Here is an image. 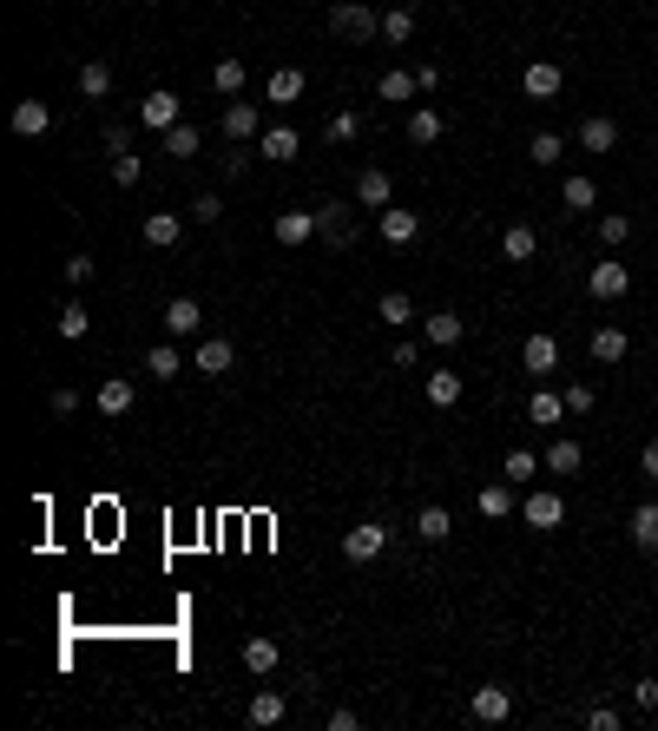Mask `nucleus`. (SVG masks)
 <instances>
[{"mask_svg":"<svg viewBox=\"0 0 658 731\" xmlns=\"http://www.w3.org/2000/svg\"><path fill=\"white\" fill-rule=\"evenodd\" d=\"M580 145L593 152V159H606L612 145H619V126H612L606 112H593V119H580Z\"/></svg>","mask_w":658,"mask_h":731,"instance_id":"aec40b11","label":"nucleus"},{"mask_svg":"<svg viewBox=\"0 0 658 731\" xmlns=\"http://www.w3.org/2000/svg\"><path fill=\"white\" fill-rule=\"evenodd\" d=\"M408 33H415V7H389V14H382V40H389V47H402Z\"/></svg>","mask_w":658,"mask_h":731,"instance_id":"79ce46f5","label":"nucleus"},{"mask_svg":"<svg viewBox=\"0 0 658 731\" xmlns=\"http://www.w3.org/2000/svg\"><path fill=\"white\" fill-rule=\"evenodd\" d=\"M389 363H395V369H415V363H422V343H415V336H408V343H395Z\"/></svg>","mask_w":658,"mask_h":731,"instance_id":"864d4df0","label":"nucleus"},{"mask_svg":"<svg viewBox=\"0 0 658 731\" xmlns=\"http://www.w3.org/2000/svg\"><path fill=\"white\" fill-rule=\"evenodd\" d=\"M53 415H79V389H53Z\"/></svg>","mask_w":658,"mask_h":731,"instance_id":"6e6d98bb","label":"nucleus"},{"mask_svg":"<svg viewBox=\"0 0 658 731\" xmlns=\"http://www.w3.org/2000/svg\"><path fill=\"white\" fill-rule=\"evenodd\" d=\"M389 198H395V185H389V172H382V165L356 172V205L362 211H389Z\"/></svg>","mask_w":658,"mask_h":731,"instance_id":"f8f14e48","label":"nucleus"},{"mask_svg":"<svg viewBox=\"0 0 658 731\" xmlns=\"http://www.w3.org/2000/svg\"><path fill=\"white\" fill-rule=\"evenodd\" d=\"M139 178H145V159H139V152H119V159H112V185H139Z\"/></svg>","mask_w":658,"mask_h":731,"instance_id":"c03bdc74","label":"nucleus"},{"mask_svg":"<svg viewBox=\"0 0 658 731\" xmlns=\"http://www.w3.org/2000/svg\"><path fill=\"white\" fill-rule=\"evenodd\" d=\"M520 521H527L533 534H547V527H560V521H566V501H560L553 488H533L527 501H520Z\"/></svg>","mask_w":658,"mask_h":731,"instance_id":"20e7f679","label":"nucleus"},{"mask_svg":"<svg viewBox=\"0 0 658 731\" xmlns=\"http://www.w3.org/2000/svg\"><path fill=\"white\" fill-rule=\"evenodd\" d=\"M415 534H422V541H448V534H455V514L441 508V501H428V508L415 514Z\"/></svg>","mask_w":658,"mask_h":731,"instance_id":"473e14b6","label":"nucleus"},{"mask_svg":"<svg viewBox=\"0 0 658 731\" xmlns=\"http://www.w3.org/2000/svg\"><path fill=\"white\" fill-rule=\"evenodd\" d=\"M106 152H112V159H119V152H132V126H119V119H112V126H106Z\"/></svg>","mask_w":658,"mask_h":731,"instance_id":"603ef678","label":"nucleus"},{"mask_svg":"<svg viewBox=\"0 0 658 731\" xmlns=\"http://www.w3.org/2000/svg\"><path fill=\"white\" fill-rule=\"evenodd\" d=\"M468 712L481 718V725H501V718H514V692H507V685H481L468 699Z\"/></svg>","mask_w":658,"mask_h":731,"instance_id":"9b49d317","label":"nucleus"},{"mask_svg":"<svg viewBox=\"0 0 658 731\" xmlns=\"http://www.w3.org/2000/svg\"><path fill=\"white\" fill-rule=\"evenodd\" d=\"M376 224H382V244H395V251L422 238V218H415L408 205H389V211H376Z\"/></svg>","mask_w":658,"mask_h":731,"instance_id":"6e6552de","label":"nucleus"},{"mask_svg":"<svg viewBox=\"0 0 658 731\" xmlns=\"http://www.w3.org/2000/svg\"><path fill=\"white\" fill-rule=\"evenodd\" d=\"M14 132H20V139L53 132V106H47V99H20V106H14Z\"/></svg>","mask_w":658,"mask_h":731,"instance_id":"f3484780","label":"nucleus"},{"mask_svg":"<svg viewBox=\"0 0 658 731\" xmlns=\"http://www.w3.org/2000/svg\"><path fill=\"white\" fill-rule=\"evenodd\" d=\"M639 475H645V481H658V435L639 448Z\"/></svg>","mask_w":658,"mask_h":731,"instance_id":"5fc2aeb1","label":"nucleus"},{"mask_svg":"<svg viewBox=\"0 0 658 731\" xmlns=\"http://www.w3.org/2000/svg\"><path fill=\"white\" fill-rule=\"evenodd\" d=\"M599 238H606L612 251H619V244L632 238V218H626V211H606V218H599Z\"/></svg>","mask_w":658,"mask_h":731,"instance_id":"a18cd8bd","label":"nucleus"},{"mask_svg":"<svg viewBox=\"0 0 658 731\" xmlns=\"http://www.w3.org/2000/svg\"><path fill=\"white\" fill-rule=\"evenodd\" d=\"M540 461H547V475H580V468H586V448L573 442V435H560V442H553Z\"/></svg>","mask_w":658,"mask_h":731,"instance_id":"b1692460","label":"nucleus"},{"mask_svg":"<svg viewBox=\"0 0 658 731\" xmlns=\"http://www.w3.org/2000/svg\"><path fill=\"white\" fill-rule=\"evenodd\" d=\"M283 712H290V705H283V692H257V699H251V725H257V731L283 725Z\"/></svg>","mask_w":658,"mask_h":731,"instance_id":"e433bc0d","label":"nucleus"},{"mask_svg":"<svg viewBox=\"0 0 658 731\" xmlns=\"http://www.w3.org/2000/svg\"><path fill=\"white\" fill-rule=\"evenodd\" d=\"M586 290H593L599 303H612V297H626V290H632V271L619 264V257H612V264H593V271H586Z\"/></svg>","mask_w":658,"mask_h":731,"instance_id":"1a4fd4ad","label":"nucleus"},{"mask_svg":"<svg viewBox=\"0 0 658 731\" xmlns=\"http://www.w3.org/2000/svg\"><path fill=\"white\" fill-rule=\"evenodd\" d=\"M382 547H389V527L382 521H356L343 534V560L349 567H369V560H382Z\"/></svg>","mask_w":658,"mask_h":731,"instance_id":"f03ea898","label":"nucleus"},{"mask_svg":"<svg viewBox=\"0 0 658 731\" xmlns=\"http://www.w3.org/2000/svg\"><path fill=\"white\" fill-rule=\"evenodd\" d=\"M441 139V112L435 106H408V145H435Z\"/></svg>","mask_w":658,"mask_h":731,"instance_id":"72a5a7b5","label":"nucleus"},{"mask_svg":"<svg viewBox=\"0 0 658 731\" xmlns=\"http://www.w3.org/2000/svg\"><path fill=\"white\" fill-rule=\"evenodd\" d=\"M474 508H481L487 521H507V514H514V488H507V481H487V488L474 494Z\"/></svg>","mask_w":658,"mask_h":731,"instance_id":"2f4dec72","label":"nucleus"},{"mask_svg":"<svg viewBox=\"0 0 658 731\" xmlns=\"http://www.w3.org/2000/svg\"><path fill=\"white\" fill-rule=\"evenodd\" d=\"M270 231H277V244H290V251H297V244L316 238V211H277V224H270Z\"/></svg>","mask_w":658,"mask_h":731,"instance_id":"dca6fc26","label":"nucleus"},{"mask_svg":"<svg viewBox=\"0 0 658 731\" xmlns=\"http://www.w3.org/2000/svg\"><path fill=\"white\" fill-rule=\"evenodd\" d=\"M376 93L389 99V106H408V99L422 93V80H415L408 66H389V73H382V80H376Z\"/></svg>","mask_w":658,"mask_h":731,"instance_id":"bb28decb","label":"nucleus"},{"mask_svg":"<svg viewBox=\"0 0 658 731\" xmlns=\"http://www.w3.org/2000/svg\"><path fill=\"white\" fill-rule=\"evenodd\" d=\"M198 323H204L198 297H172V303H165V330H172V336H198Z\"/></svg>","mask_w":658,"mask_h":731,"instance_id":"cd10ccee","label":"nucleus"},{"mask_svg":"<svg viewBox=\"0 0 658 731\" xmlns=\"http://www.w3.org/2000/svg\"><path fill=\"white\" fill-rule=\"evenodd\" d=\"M356 132H362V112H336V119H329V139L336 145H349Z\"/></svg>","mask_w":658,"mask_h":731,"instance_id":"8fccbe9b","label":"nucleus"},{"mask_svg":"<svg viewBox=\"0 0 658 731\" xmlns=\"http://www.w3.org/2000/svg\"><path fill=\"white\" fill-rule=\"evenodd\" d=\"M145 376H152V382H172V376H185V356H178L172 343H152V350H145Z\"/></svg>","mask_w":658,"mask_h":731,"instance_id":"7c9ffc66","label":"nucleus"},{"mask_svg":"<svg viewBox=\"0 0 658 731\" xmlns=\"http://www.w3.org/2000/svg\"><path fill=\"white\" fill-rule=\"evenodd\" d=\"M231 363H237L231 343H224V336H204V343H198V363H191V369H198V376H224Z\"/></svg>","mask_w":658,"mask_h":731,"instance_id":"393cba45","label":"nucleus"},{"mask_svg":"<svg viewBox=\"0 0 658 731\" xmlns=\"http://www.w3.org/2000/svg\"><path fill=\"white\" fill-rule=\"evenodd\" d=\"M593 198H599V185H593V178H580V172L560 185V205L566 211H593Z\"/></svg>","mask_w":658,"mask_h":731,"instance_id":"ea45409f","label":"nucleus"},{"mask_svg":"<svg viewBox=\"0 0 658 731\" xmlns=\"http://www.w3.org/2000/svg\"><path fill=\"white\" fill-rule=\"evenodd\" d=\"M533 251H540V231H533V224H507L501 231V257L507 264H527Z\"/></svg>","mask_w":658,"mask_h":731,"instance_id":"a878e982","label":"nucleus"},{"mask_svg":"<svg viewBox=\"0 0 658 731\" xmlns=\"http://www.w3.org/2000/svg\"><path fill=\"white\" fill-rule=\"evenodd\" d=\"M237 659H244V672H251V679H270V672H277V659H283V646L270 633H251L244 646H237Z\"/></svg>","mask_w":658,"mask_h":731,"instance_id":"0eeeda50","label":"nucleus"},{"mask_svg":"<svg viewBox=\"0 0 658 731\" xmlns=\"http://www.w3.org/2000/svg\"><path fill=\"white\" fill-rule=\"evenodd\" d=\"M428 402H435V409H455L461 402V376L455 369H435V376H428Z\"/></svg>","mask_w":658,"mask_h":731,"instance_id":"4c0bfd02","label":"nucleus"},{"mask_svg":"<svg viewBox=\"0 0 658 731\" xmlns=\"http://www.w3.org/2000/svg\"><path fill=\"white\" fill-rule=\"evenodd\" d=\"M626 350H632V336L619 323H599L593 330V363H626Z\"/></svg>","mask_w":658,"mask_h":731,"instance_id":"4be33fe9","label":"nucleus"},{"mask_svg":"<svg viewBox=\"0 0 658 731\" xmlns=\"http://www.w3.org/2000/svg\"><path fill=\"white\" fill-rule=\"evenodd\" d=\"M218 126H224V139H231V145H251V139H264V112H257L251 99H237V106H224Z\"/></svg>","mask_w":658,"mask_h":731,"instance_id":"423d86ee","label":"nucleus"},{"mask_svg":"<svg viewBox=\"0 0 658 731\" xmlns=\"http://www.w3.org/2000/svg\"><path fill=\"white\" fill-rule=\"evenodd\" d=\"M520 369H527L533 382L553 376V369H560V343H553V336H527V343H520Z\"/></svg>","mask_w":658,"mask_h":731,"instance_id":"9d476101","label":"nucleus"},{"mask_svg":"<svg viewBox=\"0 0 658 731\" xmlns=\"http://www.w3.org/2000/svg\"><path fill=\"white\" fill-rule=\"evenodd\" d=\"M139 126L145 132H172L178 126V93L172 86H152V93L139 99Z\"/></svg>","mask_w":658,"mask_h":731,"instance_id":"39448f33","label":"nucleus"},{"mask_svg":"<svg viewBox=\"0 0 658 731\" xmlns=\"http://www.w3.org/2000/svg\"><path fill=\"white\" fill-rule=\"evenodd\" d=\"M79 99H86V106H106V99H112V66L106 60L79 66Z\"/></svg>","mask_w":658,"mask_h":731,"instance_id":"2eb2a0df","label":"nucleus"},{"mask_svg":"<svg viewBox=\"0 0 658 731\" xmlns=\"http://www.w3.org/2000/svg\"><path fill=\"white\" fill-rule=\"evenodd\" d=\"M527 159L533 165H560L566 159V139H560V132H533V139H527Z\"/></svg>","mask_w":658,"mask_h":731,"instance_id":"58836bf2","label":"nucleus"},{"mask_svg":"<svg viewBox=\"0 0 658 731\" xmlns=\"http://www.w3.org/2000/svg\"><path fill=\"white\" fill-rule=\"evenodd\" d=\"M593 402H599V389H593V382H566V415H586Z\"/></svg>","mask_w":658,"mask_h":731,"instance_id":"49530a36","label":"nucleus"},{"mask_svg":"<svg viewBox=\"0 0 658 731\" xmlns=\"http://www.w3.org/2000/svg\"><path fill=\"white\" fill-rule=\"evenodd\" d=\"M632 699H639L645 712H652V705H658V679H639V685H632Z\"/></svg>","mask_w":658,"mask_h":731,"instance_id":"4d7b16f0","label":"nucleus"},{"mask_svg":"<svg viewBox=\"0 0 658 731\" xmlns=\"http://www.w3.org/2000/svg\"><path fill=\"white\" fill-rule=\"evenodd\" d=\"M316 238L336 244V251H349V244H356V211L349 205H316Z\"/></svg>","mask_w":658,"mask_h":731,"instance_id":"7ed1b4c3","label":"nucleus"},{"mask_svg":"<svg viewBox=\"0 0 658 731\" xmlns=\"http://www.w3.org/2000/svg\"><path fill=\"white\" fill-rule=\"evenodd\" d=\"M376 317H382V323H395V330H408V323L422 317V310H415V303H408V297H402V290H389V297H382V303H376Z\"/></svg>","mask_w":658,"mask_h":731,"instance_id":"a19ab883","label":"nucleus"},{"mask_svg":"<svg viewBox=\"0 0 658 731\" xmlns=\"http://www.w3.org/2000/svg\"><path fill=\"white\" fill-rule=\"evenodd\" d=\"M329 33L362 47V40H376V33H382V14L369 7V0H329Z\"/></svg>","mask_w":658,"mask_h":731,"instance_id":"f257e3e1","label":"nucleus"},{"mask_svg":"<svg viewBox=\"0 0 658 731\" xmlns=\"http://www.w3.org/2000/svg\"><path fill=\"white\" fill-rule=\"evenodd\" d=\"M257 152H264L270 165H290V159H297V152H303V139H297V132H290V126H264V139H257Z\"/></svg>","mask_w":658,"mask_h":731,"instance_id":"6ab92c4d","label":"nucleus"},{"mask_svg":"<svg viewBox=\"0 0 658 731\" xmlns=\"http://www.w3.org/2000/svg\"><path fill=\"white\" fill-rule=\"evenodd\" d=\"M178 238H185L178 211H145V244H152V251H172Z\"/></svg>","mask_w":658,"mask_h":731,"instance_id":"412c9836","label":"nucleus"},{"mask_svg":"<svg viewBox=\"0 0 658 731\" xmlns=\"http://www.w3.org/2000/svg\"><path fill=\"white\" fill-rule=\"evenodd\" d=\"M533 468H547V461L533 455V448H514V455H507V481H527Z\"/></svg>","mask_w":658,"mask_h":731,"instance_id":"09e8293b","label":"nucleus"},{"mask_svg":"<svg viewBox=\"0 0 658 731\" xmlns=\"http://www.w3.org/2000/svg\"><path fill=\"white\" fill-rule=\"evenodd\" d=\"M191 218H198V224H218L224 218V198H218V191H198V198H191Z\"/></svg>","mask_w":658,"mask_h":731,"instance_id":"de8ad7c7","label":"nucleus"},{"mask_svg":"<svg viewBox=\"0 0 658 731\" xmlns=\"http://www.w3.org/2000/svg\"><path fill=\"white\" fill-rule=\"evenodd\" d=\"M422 336L435 350H455L461 336H468V323H461V310H435V317H422Z\"/></svg>","mask_w":658,"mask_h":731,"instance_id":"ddd939ff","label":"nucleus"},{"mask_svg":"<svg viewBox=\"0 0 658 731\" xmlns=\"http://www.w3.org/2000/svg\"><path fill=\"white\" fill-rule=\"evenodd\" d=\"M527 422H533V429H560V422H566V396H553V389H533Z\"/></svg>","mask_w":658,"mask_h":731,"instance_id":"5701e85b","label":"nucleus"},{"mask_svg":"<svg viewBox=\"0 0 658 731\" xmlns=\"http://www.w3.org/2000/svg\"><path fill=\"white\" fill-rule=\"evenodd\" d=\"M86 330H93V310H86V303H60V336H73V343H79V336H86Z\"/></svg>","mask_w":658,"mask_h":731,"instance_id":"37998d69","label":"nucleus"},{"mask_svg":"<svg viewBox=\"0 0 658 731\" xmlns=\"http://www.w3.org/2000/svg\"><path fill=\"white\" fill-rule=\"evenodd\" d=\"M520 86H527V99H553V93L566 86V73H560L553 60H533L527 73H520Z\"/></svg>","mask_w":658,"mask_h":731,"instance_id":"a211bd4d","label":"nucleus"},{"mask_svg":"<svg viewBox=\"0 0 658 731\" xmlns=\"http://www.w3.org/2000/svg\"><path fill=\"white\" fill-rule=\"evenodd\" d=\"M244 80H251V66L237 60V53H224V60L211 66V86H218L224 99H237V93H244Z\"/></svg>","mask_w":658,"mask_h":731,"instance_id":"c756f323","label":"nucleus"},{"mask_svg":"<svg viewBox=\"0 0 658 731\" xmlns=\"http://www.w3.org/2000/svg\"><path fill=\"white\" fill-rule=\"evenodd\" d=\"M264 93H270V106H297L303 99V66H277Z\"/></svg>","mask_w":658,"mask_h":731,"instance_id":"c85d7f7f","label":"nucleus"},{"mask_svg":"<svg viewBox=\"0 0 658 731\" xmlns=\"http://www.w3.org/2000/svg\"><path fill=\"white\" fill-rule=\"evenodd\" d=\"M86 277H93V257H86V251H73V257H66V284H86Z\"/></svg>","mask_w":658,"mask_h":731,"instance_id":"3c124183","label":"nucleus"},{"mask_svg":"<svg viewBox=\"0 0 658 731\" xmlns=\"http://www.w3.org/2000/svg\"><path fill=\"white\" fill-rule=\"evenodd\" d=\"M93 409L106 415V422H119V415L132 409V382H126V376H106V382L93 389Z\"/></svg>","mask_w":658,"mask_h":731,"instance_id":"4468645a","label":"nucleus"},{"mask_svg":"<svg viewBox=\"0 0 658 731\" xmlns=\"http://www.w3.org/2000/svg\"><path fill=\"white\" fill-rule=\"evenodd\" d=\"M632 541H639L645 554H658V501H645V508H632Z\"/></svg>","mask_w":658,"mask_h":731,"instance_id":"f704fd0d","label":"nucleus"},{"mask_svg":"<svg viewBox=\"0 0 658 731\" xmlns=\"http://www.w3.org/2000/svg\"><path fill=\"white\" fill-rule=\"evenodd\" d=\"M158 139H165V159H198V126H185V119L172 132H158Z\"/></svg>","mask_w":658,"mask_h":731,"instance_id":"c9c22d12","label":"nucleus"}]
</instances>
